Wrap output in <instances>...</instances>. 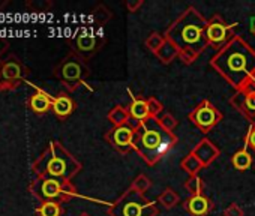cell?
Listing matches in <instances>:
<instances>
[{
    "label": "cell",
    "instance_id": "1",
    "mask_svg": "<svg viewBox=\"0 0 255 216\" xmlns=\"http://www.w3.org/2000/svg\"><path fill=\"white\" fill-rule=\"evenodd\" d=\"M213 65L234 86H240L255 71V53L243 41L234 39L219 53Z\"/></svg>",
    "mask_w": 255,
    "mask_h": 216
},
{
    "label": "cell",
    "instance_id": "2",
    "mask_svg": "<svg viewBox=\"0 0 255 216\" xmlns=\"http://www.w3.org/2000/svg\"><path fill=\"white\" fill-rule=\"evenodd\" d=\"M33 171L38 177H51L69 182L80 170V164L59 144L50 143L45 152L35 161Z\"/></svg>",
    "mask_w": 255,
    "mask_h": 216
},
{
    "label": "cell",
    "instance_id": "3",
    "mask_svg": "<svg viewBox=\"0 0 255 216\" xmlns=\"http://www.w3.org/2000/svg\"><path fill=\"white\" fill-rule=\"evenodd\" d=\"M206 32L204 20L195 11H189L168 30V36L183 50L200 51L207 41Z\"/></svg>",
    "mask_w": 255,
    "mask_h": 216
},
{
    "label": "cell",
    "instance_id": "4",
    "mask_svg": "<svg viewBox=\"0 0 255 216\" xmlns=\"http://www.w3.org/2000/svg\"><path fill=\"white\" fill-rule=\"evenodd\" d=\"M30 191L41 203H48V201L60 203L69 197L72 188L69 186V182L51 179V177H38L30 185Z\"/></svg>",
    "mask_w": 255,
    "mask_h": 216
},
{
    "label": "cell",
    "instance_id": "5",
    "mask_svg": "<svg viewBox=\"0 0 255 216\" xmlns=\"http://www.w3.org/2000/svg\"><path fill=\"white\" fill-rule=\"evenodd\" d=\"M171 146V138L162 132L161 128H150V126H143V132L140 134L138 140V147L147 155L153 158H159L164 155Z\"/></svg>",
    "mask_w": 255,
    "mask_h": 216
},
{
    "label": "cell",
    "instance_id": "6",
    "mask_svg": "<svg viewBox=\"0 0 255 216\" xmlns=\"http://www.w3.org/2000/svg\"><path fill=\"white\" fill-rule=\"evenodd\" d=\"M114 216H152L153 207L140 194L128 192L114 207Z\"/></svg>",
    "mask_w": 255,
    "mask_h": 216
},
{
    "label": "cell",
    "instance_id": "7",
    "mask_svg": "<svg viewBox=\"0 0 255 216\" xmlns=\"http://www.w3.org/2000/svg\"><path fill=\"white\" fill-rule=\"evenodd\" d=\"M26 74L27 68L15 54H11L0 66V81L5 83H21Z\"/></svg>",
    "mask_w": 255,
    "mask_h": 216
},
{
    "label": "cell",
    "instance_id": "8",
    "mask_svg": "<svg viewBox=\"0 0 255 216\" xmlns=\"http://www.w3.org/2000/svg\"><path fill=\"white\" fill-rule=\"evenodd\" d=\"M83 74H84L83 65L80 62V59H77L75 56H69L57 68V77L62 78L63 81H68V83L80 80L83 77Z\"/></svg>",
    "mask_w": 255,
    "mask_h": 216
},
{
    "label": "cell",
    "instance_id": "9",
    "mask_svg": "<svg viewBox=\"0 0 255 216\" xmlns=\"http://www.w3.org/2000/svg\"><path fill=\"white\" fill-rule=\"evenodd\" d=\"M53 101L54 99L48 93H45L42 90H38L35 95L30 96L29 107L32 108V111H35L36 114H44L53 107Z\"/></svg>",
    "mask_w": 255,
    "mask_h": 216
},
{
    "label": "cell",
    "instance_id": "10",
    "mask_svg": "<svg viewBox=\"0 0 255 216\" xmlns=\"http://www.w3.org/2000/svg\"><path fill=\"white\" fill-rule=\"evenodd\" d=\"M51 108L57 117L63 119V117H68L74 111V102L68 95H59L57 98H54Z\"/></svg>",
    "mask_w": 255,
    "mask_h": 216
},
{
    "label": "cell",
    "instance_id": "11",
    "mask_svg": "<svg viewBox=\"0 0 255 216\" xmlns=\"http://www.w3.org/2000/svg\"><path fill=\"white\" fill-rule=\"evenodd\" d=\"M194 120L201 126V128H210L216 122V113L209 104L201 105L194 114Z\"/></svg>",
    "mask_w": 255,
    "mask_h": 216
},
{
    "label": "cell",
    "instance_id": "12",
    "mask_svg": "<svg viewBox=\"0 0 255 216\" xmlns=\"http://www.w3.org/2000/svg\"><path fill=\"white\" fill-rule=\"evenodd\" d=\"M227 30H228V27H225L222 23L213 21L212 24L207 26V32H206L207 33V39L215 42V44H221L227 38Z\"/></svg>",
    "mask_w": 255,
    "mask_h": 216
},
{
    "label": "cell",
    "instance_id": "13",
    "mask_svg": "<svg viewBox=\"0 0 255 216\" xmlns=\"http://www.w3.org/2000/svg\"><path fill=\"white\" fill-rule=\"evenodd\" d=\"M111 140L117 146H126V144H129L132 141V131L129 128H117L113 132Z\"/></svg>",
    "mask_w": 255,
    "mask_h": 216
},
{
    "label": "cell",
    "instance_id": "14",
    "mask_svg": "<svg viewBox=\"0 0 255 216\" xmlns=\"http://www.w3.org/2000/svg\"><path fill=\"white\" fill-rule=\"evenodd\" d=\"M36 212L39 216H60L62 209H60V203L48 201V203H42Z\"/></svg>",
    "mask_w": 255,
    "mask_h": 216
},
{
    "label": "cell",
    "instance_id": "15",
    "mask_svg": "<svg viewBox=\"0 0 255 216\" xmlns=\"http://www.w3.org/2000/svg\"><path fill=\"white\" fill-rule=\"evenodd\" d=\"M131 113H132V116H134L135 119H140V120H141V119H146L147 114H149V107H147V104L143 102V101H135V102L132 104Z\"/></svg>",
    "mask_w": 255,
    "mask_h": 216
},
{
    "label": "cell",
    "instance_id": "16",
    "mask_svg": "<svg viewBox=\"0 0 255 216\" xmlns=\"http://www.w3.org/2000/svg\"><path fill=\"white\" fill-rule=\"evenodd\" d=\"M96 45V39L93 36H78L77 39V48L81 53H89L95 48Z\"/></svg>",
    "mask_w": 255,
    "mask_h": 216
},
{
    "label": "cell",
    "instance_id": "17",
    "mask_svg": "<svg viewBox=\"0 0 255 216\" xmlns=\"http://www.w3.org/2000/svg\"><path fill=\"white\" fill-rule=\"evenodd\" d=\"M189 209L194 215H203L207 212V201L201 197H195L189 201Z\"/></svg>",
    "mask_w": 255,
    "mask_h": 216
},
{
    "label": "cell",
    "instance_id": "18",
    "mask_svg": "<svg viewBox=\"0 0 255 216\" xmlns=\"http://www.w3.org/2000/svg\"><path fill=\"white\" fill-rule=\"evenodd\" d=\"M233 164L239 170H246L251 165V156L246 152H239L233 158Z\"/></svg>",
    "mask_w": 255,
    "mask_h": 216
},
{
    "label": "cell",
    "instance_id": "19",
    "mask_svg": "<svg viewBox=\"0 0 255 216\" xmlns=\"http://www.w3.org/2000/svg\"><path fill=\"white\" fill-rule=\"evenodd\" d=\"M26 6L30 8L32 11L44 12V11L47 9V6H50V3H42V2H26Z\"/></svg>",
    "mask_w": 255,
    "mask_h": 216
},
{
    "label": "cell",
    "instance_id": "20",
    "mask_svg": "<svg viewBox=\"0 0 255 216\" xmlns=\"http://www.w3.org/2000/svg\"><path fill=\"white\" fill-rule=\"evenodd\" d=\"M245 108L249 111H255V93L248 95L245 98Z\"/></svg>",
    "mask_w": 255,
    "mask_h": 216
},
{
    "label": "cell",
    "instance_id": "21",
    "mask_svg": "<svg viewBox=\"0 0 255 216\" xmlns=\"http://www.w3.org/2000/svg\"><path fill=\"white\" fill-rule=\"evenodd\" d=\"M9 48V42L5 38H0V57H2Z\"/></svg>",
    "mask_w": 255,
    "mask_h": 216
},
{
    "label": "cell",
    "instance_id": "22",
    "mask_svg": "<svg viewBox=\"0 0 255 216\" xmlns=\"http://www.w3.org/2000/svg\"><path fill=\"white\" fill-rule=\"evenodd\" d=\"M249 144L255 149V129H252V132L249 135Z\"/></svg>",
    "mask_w": 255,
    "mask_h": 216
},
{
    "label": "cell",
    "instance_id": "23",
    "mask_svg": "<svg viewBox=\"0 0 255 216\" xmlns=\"http://www.w3.org/2000/svg\"><path fill=\"white\" fill-rule=\"evenodd\" d=\"M9 2H8V0H0V11H2L6 5H8Z\"/></svg>",
    "mask_w": 255,
    "mask_h": 216
},
{
    "label": "cell",
    "instance_id": "24",
    "mask_svg": "<svg viewBox=\"0 0 255 216\" xmlns=\"http://www.w3.org/2000/svg\"><path fill=\"white\" fill-rule=\"evenodd\" d=\"M251 30L255 33V17H252V18H251Z\"/></svg>",
    "mask_w": 255,
    "mask_h": 216
},
{
    "label": "cell",
    "instance_id": "25",
    "mask_svg": "<svg viewBox=\"0 0 255 216\" xmlns=\"http://www.w3.org/2000/svg\"><path fill=\"white\" fill-rule=\"evenodd\" d=\"M0 66H2V62H0Z\"/></svg>",
    "mask_w": 255,
    "mask_h": 216
}]
</instances>
